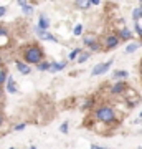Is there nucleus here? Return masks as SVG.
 Returning <instances> with one entry per match:
<instances>
[{"mask_svg":"<svg viewBox=\"0 0 142 149\" xmlns=\"http://www.w3.org/2000/svg\"><path fill=\"white\" fill-rule=\"evenodd\" d=\"M94 118L104 124H111L116 121V111L112 106H99L94 111Z\"/></svg>","mask_w":142,"mask_h":149,"instance_id":"obj_1","label":"nucleus"},{"mask_svg":"<svg viewBox=\"0 0 142 149\" xmlns=\"http://www.w3.org/2000/svg\"><path fill=\"white\" fill-rule=\"evenodd\" d=\"M25 63L26 65H38L45 58V55H43V50L37 45H32V47H28L25 50Z\"/></svg>","mask_w":142,"mask_h":149,"instance_id":"obj_2","label":"nucleus"},{"mask_svg":"<svg viewBox=\"0 0 142 149\" xmlns=\"http://www.w3.org/2000/svg\"><path fill=\"white\" fill-rule=\"evenodd\" d=\"M111 65H112V58H111L109 61H106V63L96 65L94 68H93V71H91V74H93V76H98V74H104L106 71L111 68Z\"/></svg>","mask_w":142,"mask_h":149,"instance_id":"obj_3","label":"nucleus"},{"mask_svg":"<svg viewBox=\"0 0 142 149\" xmlns=\"http://www.w3.org/2000/svg\"><path fill=\"white\" fill-rule=\"evenodd\" d=\"M127 88V85L124 83V81H117L116 85L111 88V95H121V93H124Z\"/></svg>","mask_w":142,"mask_h":149,"instance_id":"obj_4","label":"nucleus"},{"mask_svg":"<svg viewBox=\"0 0 142 149\" xmlns=\"http://www.w3.org/2000/svg\"><path fill=\"white\" fill-rule=\"evenodd\" d=\"M35 32H37V35L40 38H42V40H50V42H56V38L53 37L51 33H48V30H40V28H35Z\"/></svg>","mask_w":142,"mask_h":149,"instance_id":"obj_5","label":"nucleus"},{"mask_svg":"<svg viewBox=\"0 0 142 149\" xmlns=\"http://www.w3.org/2000/svg\"><path fill=\"white\" fill-rule=\"evenodd\" d=\"M104 43H106V48H116L117 45H119V38L116 37V35H109V37L104 40Z\"/></svg>","mask_w":142,"mask_h":149,"instance_id":"obj_6","label":"nucleus"},{"mask_svg":"<svg viewBox=\"0 0 142 149\" xmlns=\"http://www.w3.org/2000/svg\"><path fill=\"white\" fill-rule=\"evenodd\" d=\"M38 28H40V30H48V28H50V18H48L46 15H40Z\"/></svg>","mask_w":142,"mask_h":149,"instance_id":"obj_7","label":"nucleus"},{"mask_svg":"<svg viewBox=\"0 0 142 149\" xmlns=\"http://www.w3.org/2000/svg\"><path fill=\"white\" fill-rule=\"evenodd\" d=\"M117 38H121V40H131L132 38V32L131 30H129V28H121V30H119V37Z\"/></svg>","mask_w":142,"mask_h":149,"instance_id":"obj_8","label":"nucleus"},{"mask_svg":"<svg viewBox=\"0 0 142 149\" xmlns=\"http://www.w3.org/2000/svg\"><path fill=\"white\" fill-rule=\"evenodd\" d=\"M17 68H18V71H20L21 74H28L32 70H30V66L26 63H23V61H17Z\"/></svg>","mask_w":142,"mask_h":149,"instance_id":"obj_9","label":"nucleus"},{"mask_svg":"<svg viewBox=\"0 0 142 149\" xmlns=\"http://www.w3.org/2000/svg\"><path fill=\"white\" fill-rule=\"evenodd\" d=\"M7 91H8V93H17V85H15V80H13V78H10V76H8V78H7Z\"/></svg>","mask_w":142,"mask_h":149,"instance_id":"obj_10","label":"nucleus"},{"mask_svg":"<svg viewBox=\"0 0 142 149\" xmlns=\"http://www.w3.org/2000/svg\"><path fill=\"white\" fill-rule=\"evenodd\" d=\"M93 43H98V38H96V35H93V33H88V35H84V45L91 47Z\"/></svg>","mask_w":142,"mask_h":149,"instance_id":"obj_11","label":"nucleus"},{"mask_svg":"<svg viewBox=\"0 0 142 149\" xmlns=\"http://www.w3.org/2000/svg\"><path fill=\"white\" fill-rule=\"evenodd\" d=\"M64 66H66L64 61H60V63H50V71H53V73H55V71H61Z\"/></svg>","mask_w":142,"mask_h":149,"instance_id":"obj_12","label":"nucleus"},{"mask_svg":"<svg viewBox=\"0 0 142 149\" xmlns=\"http://www.w3.org/2000/svg\"><path fill=\"white\" fill-rule=\"evenodd\" d=\"M132 17H134V20H136V22L142 20V7H139V8H134V12H132Z\"/></svg>","mask_w":142,"mask_h":149,"instance_id":"obj_13","label":"nucleus"},{"mask_svg":"<svg viewBox=\"0 0 142 149\" xmlns=\"http://www.w3.org/2000/svg\"><path fill=\"white\" fill-rule=\"evenodd\" d=\"M76 7L78 8H89V0H76Z\"/></svg>","mask_w":142,"mask_h":149,"instance_id":"obj_14","label":"nucleus"},{"mask_svg":"<svg viewBox=\"0 0 142 149\" xmlns=\"http://www.w3.org/2000/svg\"><path fill=\"white\" fill-rule=\"evenodd\" d=\"M139 47H141V43H131V45H127L126 53H132V52H136Z\"/></svg>","mask_w":142,"mask_h":149,"instance_id":"obj_15","label":"nucleus"},{"mask_svg":"<svg viewBox=\"0 0 142 149\" xmlns=\"http://www.w3.org/2000/svg\"><path fill=\"white\" fill-rule=\"evenodd\" d=\"M8 78V73H7V70H2L0 71V86L5 85V80Z\"/></svg>","mask_w":142,"mask_h":149,"instance_id":"obj_16","label":"nucleus"},{"mask_svg":"<svg viewBox=\"0 0 142 149\" xmlns=\"http://www.w3.org/2000/svg\"><path fill=\"white\" fill-rule=\"evenodd\" d=\"M86 60H89V53H88V52H86V53L81 52V53H79V58H78V63H84Z\"/></svg>","mask_w":142,"mask_h":149,"instance_id":"obj_17","label":"nucleus"},{"mask_svg":"<svg viewBox=\"0 0 142 149\" xmlns=\"http://www.w3.org/2000/svg\"><path fill=\"white\" fill-rule=\"evenodd\" d=\"M38 70H40V71H50V63H46V61H45V63H43V61H40V63H38Z\"/></svg>","mask_w":142,"mask_h":149,"instance_id":"obj_18","label":"nucleus"},{"mask_svg":"<svg viewBox=\"0 0 142 149\" xmlns=\"http://www.w3.org/2000/svg\"><path fill=\"white\" fill-rule=\"evenodd\" d=\"M73 33H74V35H76V37H79V35H83V25H81V23H78V25L74 27Z\"/></svg>","mask_w":142,"mask_h":149,"instance_id":"obj_19","label":"nucleus"},{"mask_svg":"<svg viewBox=\"0 0 142 149\" xmlns=\"http://www.w3.org/2000/svg\"><path fill=\"white\" fill-rule=\"evenodd\" d=\"M21 10H23V13H25V15H32V13H33V7H30L28 3H26L25 7H21Z\"/></svg>","mask_w":142,"mask_h":149,"instance_id":"obj_20","label":"nucleus"},{"mask_svg":"<svg viewBox=\"0 0 142 149\" xmlns=\"http://www.w3.org/2000/svg\"><path fill=\"white\" fill-rule=\"evenodd\" d=\"M79 53H81V50H79V48H74L73 52L69 53V56H68V58H69V60H76V56H78Z\"/></svg>","mask_w":142,"mask_h":149,"instance_id":"obj_21","label":"nucleus"},{"mask_svg":"<svg viewBox=\"0 0 142 149\" xmlns=\"http://www.w3.org/2000/svg\"><path fill=\"white\" fill-rule=\"evenodd\" d=\"M127 71H124V70H121V71H116L114 73V78H127Z\"/></svg>","mask_w":142,"mask_h":149,"instance_id":"obj_22","label":"nucleus"},{"mask_svg":"<svg viewBox=\"0 0 142 149\" xmlns=\"http://www.w3.org/2000/svg\"><path fill=\"white\" fill-rule=\"evenodd\" d=\"M7 42H8L7 35H0V48H2V47H7Z\"/></svg>","mask_w":142,"mask_h":149,"instance_id":"obj_23","label":"nucleus"},{"mask_svg":"<svg viewBox=\"0 0 142 149\" xmlns=\"http://www.w3.org/2000/svg\"><path fill=\"white\" fill-rule=\"evenodd\" d=\"M68 126H69L68 123H63V124H61V128H60V131L66 134V133H68Z\"/></svg>","mask_w":142,"mask_h":149,"instance_id":"obj_24","label":"nucleus"},{"mask_svg":"<svg viewBox=\"0 0 142 149\" xmlns=\"http://www.w3.org/2000/svg\"><path fill=\"white\" fill-rule=\"evenodd\" d=\"M136 30H137V33L142 37V25L139 23V22H136Z\"/></svg>","mask_w":142,"mask_h":149,"instance_id":"obj_25","label":"nucleus"},{"mask_svg":"<svg viewBox=\"0 0 142 149\" xmlns=\"http://www.w3.org/2000/svg\"><path fill=\"white\" fill-rule=\"evenodd\" d=\"M25 126H26V123H21V124H17L15 129L17 131H21V129H25Z\"/></svg>","mask_w":142,"mask_h":149,"instance_id":"obj_26","label":"nucleus"},{"mask_svg":"<svg viewBox=\"0 0 142 149\" xmlns=\"http://www.w3.org/2000/svg\"><path fill=\"white\" fill-rule=\"evenodd\" d=\"M91 104H93V100H89V101H86V103L83 104V109H88V108H89Z\"/></svg>","mask_w":142,"mask_h":149,"instance_id":"obj_27","label":"nucleus"},{"mask_svg":"<svg viewBox=\"0 0 142 149\" xmlns=\"http://www.w3.org/2000/svg\"><path fill=\"white\" fill-rule=\"evenodd\" d=\"M91 50H93V52H98V50H99V45H98V43H93V45H91Z\"/></svg>","mask_w":142,"mask_h":149,"instance_id":"obj_28","label":"nucleus"},{"mask_svg":"<svg viewBox=\"0 0 142 149\" xmlns=\"http://www.w3.org/2000/svg\"><path fill=\"white\" fill-rule=\"evenodd\" d=\"M0 35H7V28L3 25H0Z\"/></svg>","mask_w":142,"mask_h":149,"instance_id":"obj_29","label":"nucleus"},{"mask_svg":"<svg viewBox=\"0 0 142 149\" xmlns=\"http://www.w3.org/2000/svg\"><path fill=\"white\" fill-rule=\"evenodd\" d=\"M7 12V7H0V17H3Z\"/></svg>","mask_w":142,"mask_h":149,"instance_id":"obj_30","label":"nucleus"},{"mask_svg":"<svg viewBox=\"0 0 142 149\" xmlns=\"http://www.w3.org/2000/svg\"><path fill=\"white\" fill-rule=\"evenodd\" d=\"M91 149H109V148H103V146H98V144H93Z\"/></svg>","mask_w":142,"mask_h":149,"instance_id":"obj_31","label":"nucleus"},{"mask_svg":"<svg viewBox=\"0 0 142 149\" xmlns=\"http://www.w3.org/2000/svg\"><path fill=\"white\" fill-rule=\"evenodd\" d=\"M101 3V0H89V5H98Z\"/></svg>","mask_w":142,"mask_h":149,"instance_id":"obj_32","label":"nucleus"},{"mask_svg":"<svg viewBox=\"0 0 142 149\" xmlns=\"http://www.w3.org/2000/svg\"><path fill=\"white\" fill-rule=\"evenodd\" d=\"M17 2H18V5H20V7H25L26 5V0H17Z\"/></svg>","mask_w":142,"mask_h":149,"instance_id":"obj_33","label":"nucleus"},{"mask_svg":"<svg viewBox=\"0 0 142 149\" xmlns=\"http://www.w3.org/2000/svg\"><path fill=\"white\" fill-rule=\"evenodd\" d=\"M0 124H3V114L0 113Z\"/></svg>","mask_w":142,"mask_h":149,"instance_id":"obj_34","label":"nucleus"},{"mask_svg":"<svg viewBox=\"0 0 142 149\" xmlns=\"http://www.w3.org/2000/svg\"><path fill=\"white\" fill-rule=\"evenodd\" d=\"M139 118H141V119H142V111H141V114H139Z\"/></svg>","mask_w":142,"mask_h":149,"instance_id":"obj_35","label":"nucleus"},{"mask_svg":"<svg viewBox=\"0 0 142 149\" xmlns=\"http://www.w3.org/2000/svg\"><path fill=\"white\" fill-rule=\"evenodd\" d=\"M30 149H37V148H35V146H32V148H30Z\"/></svg>","mask_w":142,"mask_h":149,"instance_id":"obj_36","label":"nucleus"},{"mask_svg":"<svg viewBox=\"0 0 142 149\" xmlns=\"http://www.w3.org/2000/svg\"><path fill=\"white\" fill-rule=\"evenodd\" d=\"M141 76H142V66H141Z\"/></svg>","mask_w":142,"mask_h":149,"instance_id":"obj_37","label":"nucleus"},{"mask_svg":"<svg viewBox=\"0 0 142 149\" xmlns=\"http://www.w3.org/2000/svg\"><path fill=\"white\" fill-rule=\"evenodd\" d=\"M0 96H2V90H0Z\"/></svg>","mask_w":142,"mask_h":149,"instance_id":"obj_38","label":"nucleus"},{"mask_svg":"<svg viewBox=\"0 0 142 149\" xmlns=\"http://www.w3.org/2000/svg\"><path fill=\"white\" fill-rule=\"evenodd\" d=\"M8 149H15V148H8Z\"/></svg>","mask_w":142,"mask_h":149,"instance_id":"obj_39","label":"nucleus"},{"mask_svg":"<svg viewBox=\"0 0 142 149\" xmlns=\"http://www.w3.org/2000/svg\"><path fill=\"white\" fill-rule=\"evenodd\" d=\"M141 2H142V0H141Z\"/></svg>","mask_w":142,"mask_h":149,"instance_id":"obj_40","label":"nucleus"}]
</instances>
